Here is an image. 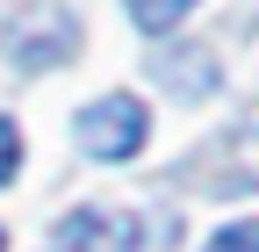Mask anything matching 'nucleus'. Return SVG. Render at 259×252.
Listing matches in <instances>:
<instances>
[{
    "label": "nucleus",
    "instance_id": "obj_6",
    "mask_svg": "<svg viewBox=\"0 0 259 252\" xmlns=\"http://www.w3.org/2000/svg\"><path fill=\"white\" fill-rule=\"evenodd\" d=\"M202 252H259V216H238V224H223Z\"/></svg>",
    "mask_w": 259,
    "mask_h": 252
},
{
    "label": "nucleus",
    "instance_id": "obj_8",
    "mask_svg": "<svg viewBox=\"0 0 259 252\" xmlns=\"http://www.w3.org/2000/svg\"><path fill=\"white\" fill-rule=\"evenodd\" d=\"M0 252H8V231H0Z\"/></svg>",
    "mask_w": 259,
    "mask_h": 252
},
{
    "label": "nucleus",
    "instance_id": "obj_3",
    "mask_svg": "<svg viewBox=\"0 0 259 252\" xmlns=\"http://www.w3.org/2000/svg\"><path fill=\"white\" fill-rule=\"evenodd\" d=\"M72 36H79L72 15H65V8H44L36 22L15 29V58H22V65H58V58L72 51Z\"/></svg>",
    "mask_w": 259,
    "mask_h": 252
},
{
    "label": "nucleus",
    "instance_id": "obj_5",
    "mask_svg": "<svg viewBox=\"0 0 259 252\" xmlns=\"http://www.w3.org/2000/svg\"><path fill=\"white\" fill-rule=\"evenodd\" d=\"M122 8H130V22H137L144 36H166L173 22H187V15H194V0H122Z\"/></svg>",
    "mask_w": 259,
    "mask_h": 252
},
{
    "label": "nucleus",
    "instance_id": "obj_2",
    "mask_svg": "<svg viewBox=\"0 0 259 252\" xmlns=\"http://www.w3.org/2000/svg\"><path fill=\"white\" fill-rule=\"evenodd\" d=\"M51 252H144V224L122 209H72L51 231Z\"/></svg>",
    "mask_w": 259,
    "mask_h": 252
},
{
    "label": "nucleus",
    "instance_id": "obj_1",
    "mask_svg": "<svg viewBox=\"0 0 259 252\" xmlns=\"http://www.w3.org/2000/svg\"><path fill=\"white\" fill-rule=\"evenodd\" d=\"M72 137L87 159H101V166H122V159H137L144 137H151V108L137 101V94H101V101H87L72 115Z\"/></svg>",
    "mask_w": 259,
    "mask_h": 252
},
{
    "label": "nucleus",
    "instance_id": "obj_4",
    "mask_svg": "<svg viewBox=\"0 0 259 252\" xmlns=\"http://www.w3.org/2000/svg\"><path fill=\"white\" fill-rule=\"evenodd\" d=\"M151 72L166 79L180 101H194V94H209V87H216V58H209V51H158V58H151Z\"/></svg>",
    "mask_w": 259,
    "mask_h": 252
},
{
    "label": "nucleus",
    "instance_id": "obj_7",
    "mask_svg": "<svg viewBox=\"0 0 259 252\" xmlns=\"http://www.w3.org/2000/svg\"><path fill=\"white\" fill-rule=\"evenodd\" d=\"M15 166H22V130L0 115V180H15Z\"/></svg>",
    "mask_w": 259,
    "mask_h": 252
}]
</instances>
